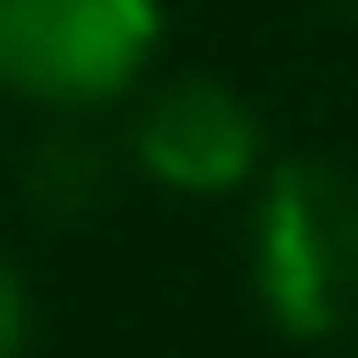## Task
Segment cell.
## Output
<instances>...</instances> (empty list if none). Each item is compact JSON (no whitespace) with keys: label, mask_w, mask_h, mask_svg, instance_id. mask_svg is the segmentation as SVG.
I'll use <instances>...</instances> for the list:
<instances>
[{"label":"cell","mask_w":358,"mask_h":358,"mask_svg":"<svg viewBox=\"0 0 358 358\" xmlns=\"http://www.w3.org/2000/svg\"><path fill=\"white\" fill-rule=\"evenodd\" d=\"M160 54V0H0V92L92 115Z\"/></svg>","instance_id":"2"},{"label":"cell","mask_w":358,"mask_h":358,"mask_svg":"<svg viewBox=\"0 0 358 358\" xmlns=\"http://www.w3.org/2000/svg\"><path fill=\"white\" fill-rule=\"evenodd\" d=\"M23 199L38 221H84L107 199V145L84 130H46L23 152Z\"/></svg>","instance_id":"4"},{"label":"cell","mask_w":358,"mask_h":358,"mask_svg":"<svg viewBox=\"0 0 358 358\" xmlns=\"http://www.w3.org/2000/svg\"><path fill=\"white\" fill-rule=\"evenodd\" d=\"M351 8H358V0H351Z\"/></svg>","instance_id":"6"},{"label":"cell","mask_w":358,"mask_h":358,"mask_svg":"<svg viewBox=\"0 0 358 358\" xmlns=\"http://www.w3.org/2000/svg\"><path fill=\"white\" fill-rule=\"evenodd\" d=\"M252 289L297 343L336 336L358 313V183L336 160H282L259 183Z\"/></svg>","instance_id":"1"},{"label":"cell","mask_w":358,"mask_h":358,"mask_svg":"<svg viewBox=\"0 0 358 358\" xmlns=\"http://www.w3.org/2000/svg\"><path fill=\"white\" fill-rule=\"evenodd\" d=\"M23 351H31V289L0 259V358H23Z\"/></svg>","instance_id":"5"},{"label":"cell","mask_w":358,"mask_h":358,"mask_svg":"<svg viewBox=\"0 0 358 358\" xmlns=\"http://www.w3.org/2000/svg\"><path fill=\"white\" fill-rule=\"evenodd\" d=\"M130 160L145 183L176 199H229L259 176L267 130L244 92H229L214 76H176L130 115Z\"/></svg>","instance_id":"3"}]
</instances>
